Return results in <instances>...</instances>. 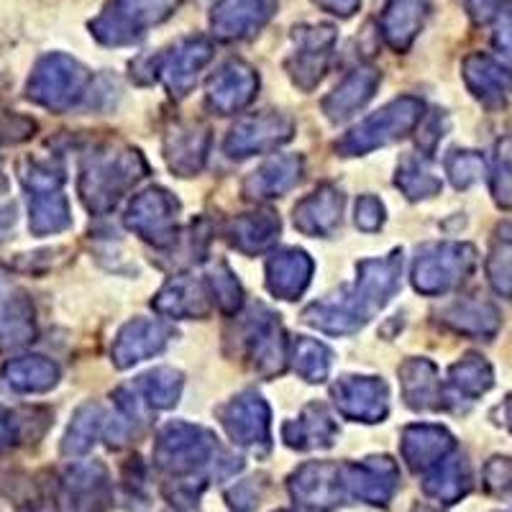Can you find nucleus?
<instances>
[{
    "label": "nucleus",
    "mask_w": 512,
    "mask_h": 512,
    "mask_svg": "<svg viewBox=\"0 0 512 512\" xmlns=\"http://www.w3.org/2000/svg\"><path fill=\"white\" fill-rule=\"evenodd\" d=\"M100 469H80V472L70 474L67 479V512H98L100 505L93 500H100Z\"/></svg>",
    "instance_id": "f257e3e1"
},
{
    "label": "nucleus",
    "mask_w": 512,
    "mask_h": 512,
    "mask_svg": "<svg viewBox=\"0 0 512 512\" xmlns=\"http://www.w3.org/2000/svg\"><path fill=\"white\" fill-rule=\"evenodd\" d=\"M323 469H305L290 489L297 495V500L310 507H328L333 500V484L331 479L320 477Z\"/></svg>",
    "instance_id": "f03ea898"
},
{
    "label": "nucleus",
    "mask_w": 512,
    "mask_h": 512,
    "mask_svg": "<svg viewBox=\"0 0 512 512\" xmlns=\"http://www.w3.org/2000/svg\"><path fill=\"white\" fill-rule=\"evenodd\" d=\"M428 492L448 502L459 500V497L466 492V477L461 474L459 466H448V469H443L436 479L428 482Z\"/></svg>",
    "instance_id": "7ed1b4c3"
},
{
    "label": "nucleus",
    "mask_w": 512,
    "mask_h": 512,
    "mask_svg": "<svg viewBox=\"0 0 512 512\" xmlns=\"http://www.w3.org/2000/svg\"><path fill=\"white\" fill-rule=\"evenodd\" d=\"M418 512H433V510H425V507H420V510Z\"/></svg>",
    "instance_id": "20e7f679"
}]
</instances>
